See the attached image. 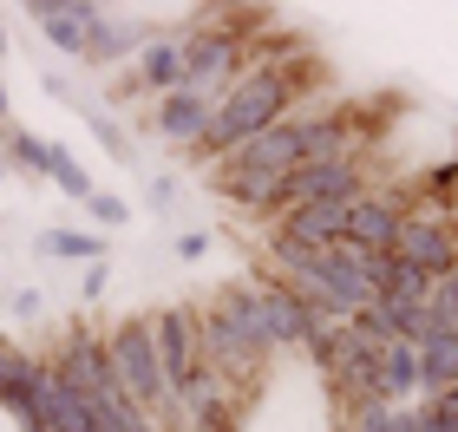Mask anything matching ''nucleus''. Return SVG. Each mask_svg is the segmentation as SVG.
<instances>
[{"mask_svg": "<svg viewBox=\"0 0 458 432\" xmlns=\"http://www.w3.org/2000/svg\"><path fill=\"white\" fill-rule=\"evenodd\" d=\"M0 157H7V171H27V177H47L53 171V144L33 138V131H0Z\"/></svg>", "mask_w": 458, "mask_h": 432, "instance_id": "obj_1", "label": "nucleus"}, {"mask_svg": "<svg viewBox=\"0 0 458 432\" xmlns=\"http://www.w3.org/2000/svg\"><path fill=\"white\" fill-rule=\"evenodd\" d=\"M39 256H59V262H106V236H86V230H47L33 236Z\"/></svg>", "mask_w": 458, "mask_h": 432, "instance_id": "obj_2", "label": "nucleus"}, {"mask_svg": "<svg viewBox=\"0 0 458 432\" xmlns=\"http://www.w3.org/2000/svg\"><path fill=\"white\" fill-rule=\"evenodd\" d=\"M53 183H59V191H66L72 203H86L92 191H98V183H92V171H86V164H79L72 151H66V144H53V171H47Z\"/></svg>", "mask_w": 458, "mask_h": 432, "instance_id": "obj_3", "label": "nucleus"}, {"mask_svg": "<svg viewBox=\"0 0 458 432\" xmlns=\"http://www.w3.org/2000/svg\"><path fill=\"white\" fill-rule=\"evenodd\" d=\"M86 216H92V223H112V230H118V223H131V203L112 197V191H92V197H86Z\"/></svg>", "mask_w": 458, "mask_h": 432, "instance_id": "obj_4", "label": "nucleus"}, {"mask_svg": "<svg viewBox=\"0 0 458 432\" xmlns=\"http://www.w3.org/2000/svg\"><path fill=\"white\" fill-rule=\"evenodd\" d=\"M13 315H39V288H20V295H13Z\"/></svg>", "mask_w": 458, "mask_h": 432, "instance_id": "obj_5", "label": "nucleus"}, {"mask_svg": "<svg viewBox=\"0 0 458 432\" xmlns=\"http://www.w3.org/2000/svg\"><path fill=\"white\" fill-rule=\"evenodd\" d=\"M13 125V112H7V86H0V131H7Z\"/></svg>", "mask_w": 458, "mask_h": 432, "instance_id": "obj_6", "label": "nucleus"}, {"mask_svg": "<svg viewBox=\"0 0 458 432\" xmlns=\"http://www.w3.org/2000/svg\"><path fill=\"white\" fill-rule=\"evenodd\" d=\"M0 177H7V157H0Z\"/></svg>", "mask_w": 458, "mask_h": 432, "instance_id": "obj_7", "label": "nucleus"}]
</instances>
